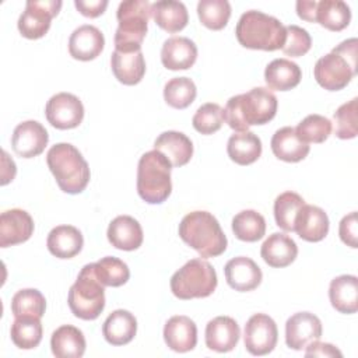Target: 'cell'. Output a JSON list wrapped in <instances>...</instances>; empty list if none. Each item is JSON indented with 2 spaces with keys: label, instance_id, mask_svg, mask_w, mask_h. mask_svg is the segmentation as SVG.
<instances>
[{
  "label": "cell",
  "instance_id": "6da1fadb",
  "mask_svg": "<svg viewBox=\"0 0 358 358\" xmlns=\"http://www.w3.org/2000/svg\"><path fill=\"white\" fill-rule=\"evenodd\" d=\"M277 106V98L268 88L256 87L228 99L222 109L224 122L236 131H248L250 126L268 123L275 116Z\"/></svg>",
  "mask_w": 358,
  "mask_h": 358
},
{
  "label": "cell",
  "instance_id": "7a4b0ae2",
  "mask_svg": "<svg viewBox=\"0 0 358 358\" xmlns=\"http://www.w3.org/2000/svg\"><path fill=\"white\" fill-rule=\"evenodd\" d=\"M180 239L200 257H217L227 249L228 241L217 218L208 211H192L179 224Z\"/></svg>",
  "mask_w": 358,
  "mask_h": 358
},
{
  "label": "cell",
  "instance_id": "3957f363",
  "mask_svg": "<svg viewBox=\"0 0 358 358\" xmlns=\"http://www.w3.org/2000/svg\"><path fill=\"white\" fill-rule=\"evenodd\" d=\"M357 38H350L316 62L313 74L322 88L340 91L350 84L357 74Z\"/></svg>",
  "mask_w": 358,
  "mask_h": 358
},
{
  "label": "cell",
  "instance_id": "277c9868",
  "mask_svg": "<svg viewBox=\"0 0 358 358\" xmlns=\"http://www.w3.org/2000/svg\"><path fill=\"white\" fill-rule=\"evenodd\" d=\"M235 35L243 48L273 52L284 46L285 27L275 17L250 10L241 15Z\"/></svg>",
  "mask_w": 358,
  "mask_h": 358
},
{
  "label": "cell",
  "instance_id": "5b68a950",
  "mask_svg": "<svg viewBox=\"0 0 358 358\" xmlns=\"http://www.w3.org/2000/svg\"><path fill=\"white\" fill-rule=\"evenodd\" d=\"M46 162L60 190L81 193L90 182V166L81 152L69 143L55 144L46 154Z\"/></svg>",
  "mask_w": 358,
  "mask_h": 358
},
{
  "label": "cell",
  "instance_id": "8992f818",
  "mask_svg": "<svg viewBox=\"0 0 358 358\" xmlns=\"http://www.w3.org/2000/svg\"><path fill=\"white\" fill-rule=\"evenodd\" d=\"M172 164L159 151L152 150L140 157L137 166V193L148 204L164 203L171 192Z\"/></svg>",
  "mask_w": 358,
  "mask_h": 358
},
{
  "label": "cell",
  "instance_id": "52a82bcc",
  "mask_svg": "<svg viewBox=\"0 0 358 358\" xmlns=\"http://www.w3.org/2000/svg\"><path fill=\"white\" fill-rule=\"evenodd\" d=\"M151 3L147 0L122 1L116 11L119 27L115 32V50H141L143 41L148 29Z\"/></svg>",
  "mask_w": 358,
  "mask_h": 358
},
{
  "label": "cell",
  "instance_id": "ba28073f",
  "mask_svg": "<svg viewBox=\"0 0 358 358\" xmlns=\"http://www.w3.org/2000/svg\"><path fill=\"white\" fill-rule=\"evenodd\" d=\"M67 302L73 315L83 320H94L102 313L105 288L95 274L94 263L81 268L76 282L70 287Z\"/></svg>",
  "mask_w": 358,
  "mask_h": 358
},
{
  "label": "cell",
  "instance_id": "9c48e42d",
  "mask_svg": "<svg viewBox=\"0 0 358 358\" xmlns=\"http://www.w3.org/2000/svg\"><path fill=\"white\" fill-rule=\"evenodd\" d=\"M214 267L203 259H192L171 277V291L179 299L207 298L217 288Z\"/></svg>",
  "mask_w": 358,
  "mask_h": 358
},
{
  "label": "cell",
  "instance_id": "30bf717a",
  "mask_svg": "<svg viewBox=\"0 0 358 358\" xmlns=\"http://www.w3.org/2000/svg\"><path fill=\"white\" fill-rule=\"evenodd\" d=\"M59 0H28L18 18V31L27 39H39L49 31L53 17L59 14Z\"/></svg>",
  "mask_w": 358,
  "mask_h": 358
},
{
  "label": "cell",
  "instance_id": "8fae6325",
  "mask_svg": "<svg viewBox=\"0 0 358 358\" xmlns=\"http://www.w3.org/2000/svg\"><path fill=\"white\" fill-rule=\"evenodd\" d=\"M278 340L275 322L264 313H256L245 324L243 343L252 355H267L274 350Z\"/></svg>",
  "mask_w": 358,
  "mask_h": 358
},
{
  "label": "cell",
  "instance_id": "7c38bea8",
  "mask_svg": "<svg viewBox=\"0 0 358 358\" xmlns=\"http://www.w3.org/2000/svg\"><path fill=\"white\" fill-rule=\"evenodd\" d=\"M45 115L48 122L56 129H74L84 119V106L78 96L69 92H59L48 101Z\"/></svg>",
  "mask_w": 358,
  "mask_h": 358
},
{
  "label": "cell",
  "instance_id": "4fadbf2b",
  "mask_svg": "<svg viewBox=\"0 0 358 358\" xmlns=\"http://www.w3.org/2000/svg\"><path fill=\"white\" fill-rule=\"evenodd\" d=\"M48 141L49 134L39 122L25 120L14 129L11 147L18 157L34 158L43 152Z\"/></svg>",
  "mask_w": 358,
  "mask_h": 358
},
{
  "label": "cell",
  "instance_id": "5bb4252c",
  "mask_svg": "<svg viewBox=\"0 0 358 358\" xmlns=\"http://www.w3.org/2000/svg\"><path fill=\"white\" fill-rule=\"evenodd\" d=\"M322 337V322L310 312H298L285 323V343L292 350H305Z\"/></svg>",
  "mask_w": 358,
  "mask_h": 358
},
{
  "label": "cell",
  "instance_id": "9a60e30c",
  "mask_svg": "<svg viewBox=\"0 0 358 358\" xmlns=\"http://www.w3.org/2000/svg\"><path fill=\"white\" fill-rule=\"evenodd\" d=\"M34 234L32 217L21 208L6 210L0 215V246L8 248L27 242Z\"/></svg>",
  "mask_w": 358,
  "mask_h": 358
},
{
  "label": "cell",
  "instance_id": "2e32d148",
  "mask_svg": "<svg viewBox=\"0 0 358 358\" xmlns=\"http://www.w3.org/2000/svg\"><path fill=\"white\" fill-rule=\"evenodd\" d=\"M224 273L228 285L239 292H248L257 288L263 278L260 267L246 256L231 259L225 264Z\"/></svg>",
  "mask_w": 358,
  "mask_h": 358
},
{
  "label": "cell",
  "instance_id": "e0dca14e",
  "mask_svg": "<svg viewBox=\"0 0 358 358\" xmlns=\"http://www.w3.org/2000/svg\"><path fill=\"white\" fill-rule=\"evenodd\" d=\"M103 34L90 24L76 28L69 39L70 56L81 62H90L98 57L103 50Z\"/></svg>",
  "mask_w": 358,
  "mask_h": 358
},
{
  "label": "cell",
  "instance_id": "ac0fdd59",
  "mask_svg": "<svg viewBox=\"0 0 358 358\" xmlns=\"http://www.w3.org/2000/svg\"><path fill=\"white\" fill-rule=\"evenodd\" d=\"M329 217L317 206L303 204L294 222V231L306 242H319L326 238L329 232Z\"/></svg>",
  "mask_w": 358,
  "mask_h": 358
},
{
  "label": "cell",
  "instance_id": "d6986e66",
  "mask_svg": "<svg viewBox=\"0 0 358 358\" xmlns=\"http://www.w3.org/2000/svg\"><path fill=\"white\" fill-rule=\"evenodd\" d=\"M239 337V324L229 316H217L206 326V345L213 351H232L236 347Z\"/></svg>",
  "mask_w": 358,
  "mask_h": 358
},
{
  "label": "cell",
  "instance_id": "ffe728a7",
  "mask_svg": "<svg viewBox=\"0 0 358 358\" xmlns=\"http://www.w3.org/2000/svg\"><path fill=\"white\" fill-rule=\"evenodd\" d=\"M164 340L172 351H176V352L192 351L197 344L196 323L185 315L172 316L165 323Z\"/></svg>",
  "mask_w": 358,
  "mask_h": 358
},
{
  "label": "cell",
  "instance_id": "44dd1931",
  "mask_svg": "<svg viewBox=\"0 0 358 358\" xmlns=\"http://www.w3.org/2000/svg\"><path fill=\"white\" fill-rule=\"evenodd\" d=\"M197 59L196 43L186 36L166 39L161 49V62L168 70H187Z\"/></svg>",
  "mask_w": 358,
  "mask_h": 358
},
{
  "label": "cell",
  "instance_id": "7402d4cb",
  "mask_svg": "<svg viewBox=\"0 0 358 358\" xmlns=\"http://www.w3.org/2000/svg\"><path fill=\"white\" fill-rule=\"evenodd\" d=\"M108 241L120 250H136L143 243V228L140 222L130 215H117L108 227Z\"/></svg>",
  "mask_w": 358,
  "mask_h": 358
},
{
  "label": "cell",
  "instance_id": "603a6c76",
  "mask_svg": "<svg viewBox=\"0 0 358 358\" xmlns=\"http://www.w3.org/2000/svg\"><path fill=\"white\" fill-rule=\"evenodd\" d=\"M110 67L116 80L124 85L138 84L145 74V60L141 50H115L110 56Z\"/></svg>",
  "mask_w": 358,
  "mask_h": 358
},
{
  "label": "cell",
  "instance_id": "cb8c5ba5",
  "mask_svg": "<svg viewBox=\"0 0 358 358\" xmlns=\"http://www.w3.org/2000/svg\"><path fill=\"white\" fill-rule=\"evenodd\" d=\"M260 255L270 267L281 268L289 266L296 259L298 246L291 236L274 232L263 242Z\"/></svg>",
  "mask_w": 358,
  "mask_h": 358
},
{
  "label": "cell",
  "instance_id": "d4e9b609",
  "mask_svg": "<svg viewBox=\"0 0 358 358\" xmlns=\"http://www.w3.org/2000/svg\"><path fill=\"white\" fill-rule=\"evenodd\" d=\"M154 150L162 152L169 159L172 166L178 168L190 161L193 155V143L186 134L169 130L157 137L154 141Z\"/></svg>",
  "mask_w": 358,
  "mask_h": 358
},
{
  "label": "cell",
  "instance_id": "484cf974",
  "mask_svg": "<svg viewBox=\"0 0 358 358\" xmlns=\"http://www.w3.org/2000/svg\"><path fill=\"white\" fill-rule=\"evenodd\" d=\"M271 151L281 161L299 162L309 154V144L299 138L295 127L285 126L273 134Z\"/></svg>",
  "mask_w": 358,
  "mask_h": 358
},
{
  "label": "cell",
  "instance_id": "4316f807",
  "mask_svg": "<svg viewBox=\"0 0 358 358\" xmlns=\"http://www.w3.org/2000/svg\"><path fill=\"white\" fill-rule=\"evenodd\" d=\"M83 234L73 225L55 227L46 241L49 252L57 259H71L83 249Z\"/></svg>",
  "mask_w": 358,
  "mask_h": 358
},
{
  "label": "cell",
  "instance_id": "83f0119b",
  "mask_svg": "<svg viewBox=\"0 0 358 358\" xmlns=\"http://www.w3.org/2000/svg\"><path fill=\"white\" fill-rule=\"evenodd\" d=\"M331 306L340 313L351 315L358 310V278L343 274L331 280L329 287Z\"/></svg>",
  "mask_w": 358,
  "mask_h": 358
},
{
  "label": "cell",
  "instance_id": "f1b7e54d",
  "mask_svg": "<svg viewBox=\"0 0 358 358\" xmlns=\"http://www.w3.org/2000/svg\"><path fill=\"white\" fill-rule=\"evenodd\" d=\"M137 333V320L133 313L124 309L113 310L102 324V334L112 345L130 343Z\"/></svg>",
  "mask_w": 358,
  "mask_h": 358
},
{
  "label": "cell",
  "instance_id": "f546056e",
  "mask_svg": "<svg viewBox=\"0 0 358 358\" xmlns=\"http://www.w3.org/2000/svg\"><path fill=\"white\" fill-rule=\"evenodd\" d=\"M50 348L56 358H80L85 352V337L78 327L63 324L52 333Z\"/></svg>",
  "mask_w": 358,
  "mask_h": 358
},
{
  "label": "cell",
  "instance_id": "4dcf8cb0",
  "mask_svg": "<svg viewBox=\"0 0 358 358\" xmlns=\"http://www.w3.org/2000/svg\"><path fill=\"white\" fill-rule=\"evenodd\" d=\"M151 15L155 24L169 34L182 31L189 21L186 6L182 1L175 0H161L152 3Z\"/></svg>",
  "mask_w": 358,
  "mask_h": 358
},
{
  "label": "cell",
  "instance_id": "1f68e13d",
  "mask_svg": "<svg viewBox=\"0 0 358 358\" xmlns=\"http://www.w3.org/2000/svg\"><path fill=\"white\" fill-rule=\"evenodd\" d=\"M302 78L299 66L288 59H274L264 70V81L270 90L288 91L295 88Z\"/></svg>",
  "mask_w": 358,
  "mask_h": 358
},
{
  "label": "cell",
  "instance_id": "d6a6232c",
  "mask_svg": "<svg viewBox=\"0 0 358 358\" xmlns=\"http://www.w3.org/2000/svg\"><path fill=\"white\" fill-rule=\"evenodd\" d=\"M228 157L238 165H250L262 155V141L252 131H238L232 134L227 144Z\"/></svg>",
  "mask_w": 358,
  "mask_h": 358
},
{
  "label": "cell",
  "instance_id": "836d02e7",
  "mask_svg": "<svg viewBox=\"0 0 358 358\" xmlns=\"http://www.w3.org/2000/svg\"><path fill=\"white\" fill-rule=\"evenodd\" d=\"M351 21V10L341 0H322L316 3L315 22H319L329 31L338 32L348 27Z\"/></svg>",
  "mask_w": 358,
  "mask_h": 358
},
{
  "label": "cell",
  "instance_id": "e575fe53",
  "mask_svg": "<svg viewBox=\"0 0 358 358\" xmlns=\"http://www.w3.org/2000/svg\"><path fill=\"white\" fill-rule=\"evenodd\" d=\"M11 341L21 350H32L42 340L41 317L18 316L11 324Z\"/></svg>",
  "mask_w": 358,
  "mask_h": 358
},
{
  "label": "cell",
  "instance_id": "d590c367",
  "mask_svg": "<svg viewBox=\"0 0 358 358\" xmlns=\"http://www.w3.org/2000/svg\"><path fill=\"white\" fill-rule=\"evenodd\" d=\"M232 231L239 241L256 242L266 234L264 217L255 210H243L232 218Z\"/></svg>",
  "mask_w": 358,
  "mask_h": 358
},
{
  "label": "cell",
  "instance_id": "8d00e7d4",
  "mask_svg": "<svg viewBox=\"0 0 358 358\" xmlns=\"http://www.w3.org/2000/svg\"><path fill=\"white\" fill-rule=\"evenodd\" d=\"M197 88L189 77L171 78L164 87L165 102L175 109H185L193 103Z\"/></svg>",
  "mask_w": 358,
  "mask_h": 358
},
{
  "label": "cell",
  "instance_id": "74e56055",
  "mask_svg": "<svg viewBox=\"0 0 358 358\" xmlns=\"http://www.w3.org/2000/svg\"><path fill=\"white\" fill-rule=\"evenodd\" d=\"M95 274L103 287H120L130 278L127 264L113 256H106L94 263Z\"/></svg>",
  "mask_w": 358,
  "mask_h": 358
},
{
  "label": "cell",
  "instance_id": "f35d334b",
  "mask_svg": "<svg viewBox=\"0 0 358 358\" xmlns=\"http://www.w3.org/2000/svg\"><path fill=\"white\" fill-rule=\"evenodd\" d=\"M200 22L213 31L222 29L231 17V4L227 0H200L197 4Z\"/></svg>",
  "mask_w": 358,
  "mask_h": 358
},
{
  "label": "cell",
  "instance_id": "ab89813d",
  "mask_svg": "<svg viewBox=\"0 0 358 358\" xmlns=\"http://www.w3.org/2000/svg\"><path fill=\"white\" fill-rule=\"evenodd\" d=\"M46 309V299L41 291L35 288L20 289L11 299V312L14 317L35 316L42 317Z\"/></svg>",
  "mask_w": 358,
  "mask_h": 358
},
{
  "label": "cell",
  "instance_id": "60d3db41",
  "mask_svg": "<svg viewBox=\"0 0 358 358\" xmlns=\"http://www.w3.org/2000/svg\"><path fill=\"white\" fill-rule=\"evenodd\" d=\"M303 204L305 200L295 192H284L277 196L274 201V218L277 225L287 232H292L295 217Z\"/></svg>",
  "mask_w": 358,
  "mask_h": 358
},
{
  "label": "cell",
  "instance_id": "b9f144b4",
  "mask_svg": "<svg viewBox=\"0 0 358 358\" xmlns=\"http://www.w3.org/2000/svg\"><path fill=\"white\" fill-rule=\"evenodd\" d=\"M296 134L299 136V138L302 141H305L306 144L309 143H315V144H320L324 140H327V137L331 133V122L322 116V115H308L296 127H295Z\"/></svg>",
  "mask_w": 358,
  "mask_h": 358
},
{
  "label": "cell",
  "instance_id": "7bdbcfd3",
  "mask_svg": "<svg viewBox=\"0 0 358 358\" xmlns=\"http://www.w3.org/2000/svg\"><path fill=\"white\" fill-rule=\"evenodd\" d=\"M358 99L352 98L351 101L343 103L334 112V133L341 140L354 138L358 134Z\"/></svg>",
  "mask_w": 358,
  "mask_h": 358
},
{
  "label": "cell",
  "instance_id": "ee69618b",
  "mask_svg": "<svg viewBox=\"0 0 358 358\" xmlns=\"http://www.w3.org/2000/svg\"><path fill=\"white\" fill-rule=\"evenodd\" d=\"M193 127L201 134H213L218 131L224 123V112L218 103H204L201 105L193 119Z\"/></svg>",
  "mask_w": 358,
  "mask_h": 358
},
{
  "label": "cell",
  "instance_id": "f6af8a7d",
  "mask_svg": "<svg viewBox=\"0 0 358 358\" xmlns=\"http://www.w3.org/2000/svg\"><path fill=\"white\" fill-rule=\"evenodd\" d=\"M312 46V38L306 29L298 25L285 27V42L281 50L291 57H299L309 52Z\"/></svg>",
  "mask_w": 358,
  "mask_h": 358
},
{
  "label": "cell",
  "instance_id": "bcb514c9",
  "mask_svg": "<svg viewBox=\"0 0 358 358\" xmlns=\"http://www.w3.org/2000/svg\"><path fill=\"white\" fill-rule=\"evenodd\" d=\"M358 221H357V213L352 211L348 215L343 217V220L340 221L338 225V235L340 239L350 248L355 249L358 248L357 243V236H358V229H357Z\"/></svg>",
  "mask_w": 358,
  "mask_h": 358
},
{
  "label": "cell",
  "instance_id": "7dc6e473",
  "mask_svg": "<svg viewBox=\"0 0 358 358\" xmlns=\"http://www.w3.org/2000/svg\"><path fill=\"white\" fill-rule=\"evenodd\" d=\"M76 8L84 15V17H90V18H96L101 14H103V11L108 7V1L106 0H76L74 1Z\"/></svg>",
  "mask_w": 358,
  "mask_h": 358
},
{
  "label": "cell",
  "instance_id": "c3c4849f",
  "mask_svg": "<svg viewBox=\"0 0 358 358\" xmlns=\"http://www.w3.org/2000/svg\"><path fill=\"white\" fill-rule=\"evenodd\" d=\"M305 350L306 357H343L341 351L333 344L320 343L319 340L312 341Z\"/></svg>",
  "mask_w": 358,
  "mask_h": 358
},
{
  "label": "cell",
  "instance_id": "681fc988",
  "mask_svg": "<svg viewBox=\"0 0 358 358\" xmlns=\"http://www.w3.org/2000/svg\"><path fill=\"white\" fill-rule=\"evenodd\" d=\"M316 3L317 1H305V0L296 1V14H298V17L308 21V22H315Z\"/></svg>",
  "mask_w": 358,
  "mask_h": 358
},
{
  "label": "cell",
  "instance_id": "f907efd6",
  "mask_svg": "<svg viewBox=\"0 0 358 358\" xmlns=\"http://www.w3.org/2000/svg\"><path fill=\"white\" fill-rule=\"evenodd\" d=\"M1 155H3V169H1V185H7L8 182H11L15 176V164L13 159L8 158V154L3 150L1 151Z\"/></svg>",
  "mask_w": 358,
  "mask_h": 358
}]
</instances>
